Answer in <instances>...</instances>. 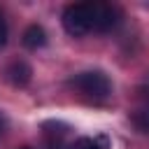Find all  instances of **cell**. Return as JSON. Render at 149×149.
<instances>
[{
  "label": "cell",
  "mask_w": 149,
  "mask_h": 149,
  "mask_svg": "<svg viewBox=\"0 0 149 149\" xmlns=\"http://www.w3.org/2000/svg\"><path fill=\"white\" fill-rule=\"evenodd\" d=\"M133 123H135L142 133H149V105L142 107V109H137V112L133 114Z\"/></svg>",
  "instance_id": "8992f818"
},
{
  "label": "cell",
  "mask_w": 149,
  "mask_h": 149,
  "mask_svg": "<svg viewBox=\"0 0 149 149\" xmlns=\"http://www.w3.org/2000/svg\"><path fill=\"white\" fill-rule=\"evenodd\" d=\"M63 28L79 37V35H86L93 30V14H91V2H74V5H68L65 12H63Z\"/></svg>",
  "instance_id": "7a4b0ae2"
},
{
  "label": "cell",
  "mask_w": 149,
  "mask_h": 149,
  "mask_svg": "<svg viewBox=\"0 0 149 149\" xmlns=\"http://www.w3.org/2000/svg\"><path fill=\"white\" fill-rule=\"evenodd\" d=\"M5 123H7V121H5V116L0 114V135H2V130H5Z\"/></svg>",
  "instance_id": "30bf717a"
},
{
  "label": "cell",
  "mask_w": 149,
  "mask_h": 149,
  "mask_svg": "<svg viewBox=\"0 0 149 149\" xmlns=\"http://www.w3.org/2000/svg\"><path fill=\"white\" fill-rule=\"evenodd\" d=\"M72 149H107V147H105V140H93V137H79V140H74Z\"/></svg>",
  "instance_id": "52a82bcc"
},
{
  "label": "cell",
  "mask_w": 149,
  "mask_h": 149,
  "mask_svg": "<svg viewBox=\"0 0 149 149\" xmlns=\"http://www.w3.org/2000/svg\"><path fill=\"white\" fill-rule=\"evenodd\" d=\"M91 14H93V30H109L116 23V7L107 2H91Z\"/></svg>",
  "instance_id": "3957f363"
},
{
  "label": "cell",
  "mask_w": 149,
  "mask_h": 149,
  "mask_svg": "<svg viewBox=\"0 0 149 149\" xmlns=\"http://www.w3.org/2000/svg\"><path fill=\"white\" fill-rule=\"evenodd\" d=\"M23 44L28 49H40L47 44V33L42 26H28L26 33H23Z\"/></svg>",
  "instance_id": "5b68a950"
},
{
  "label": "cell",
  "mask_w": 149,
  "mask_h": 149,
  "mask_svg": "<svg viewBox=\"0 0 149 149\" xmlns=\"http://www.w3.org/2000/svg\"><path fill=\"white\" fill-rule=\"evenodd\" d=\"M5 42H7V26H5V19L0 14V49L5 47Z\"/></svg>",
  "instance_id": "ba28073f"
},
{
  "label": "cell",
  "mask_w": 149,
  "mask_h": 149,
  "mask_svg": "<svg viewBox=\"0 0 149 149\" xmlns=\"http://www.w3.org/2000/svg\"><path fill=\"white\" fill-rule=\"evenodd\" d=\"M70 86L86 100L91 102H102L109 98L112 93V81L107 79L105 72L100 70H86V72H79L70 79Z\"/></svg>",
  "instance_id": "6da1fadb"
},
{
  "label": "cell",
  "mask_w": 149,
  "mask_h": 149,
  "mask_svg": "<svg viewBox=\"0 0 149 149\" xmlns=\"http://www.w3.org/2000/svg\"><path fill=\"white\" fill-rule=\"evenodd\" d=\"M142 95H144V100H147V105H149V77H147V81L142 84Z\"/></svg>",
  "instance_id": "9c48e42d"
},
{
  "label": "cell",
  "mask_w": 149,
  "mask_h": 149,
  "mask_svg": "<svg viewBox=\"0 0 149 149\" xmlns=\"http://www.w3.org/2000/svg\"><path fill=\"white\" fill-rule=\"evenodd\" d=\"M7 79L14 84V86H26L30 81V68L23 63V61H14L9 68H7Z\"/></svg>",
  "instance_id": "277c9868"
}]
</instances>
